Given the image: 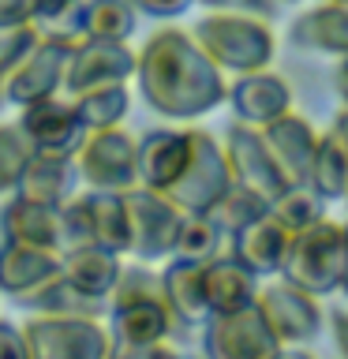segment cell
Returning a JSON list of instances; mask_svg holds the SVG:
<instances>
[{
  "label": "cell",
  "instance_id": "6da1fadb",
  "mask_svg": "<svg viewBox=\"0 0 348 359\" xmlns=\"http://www.w3.org/2000/svg\"><path fill=\"white\" fill-rule=\"evenodd\" d=\"M135 86L165 120H199L225 105V72L184 27H157L135 53Z\"/></svg>",
  "mask_w": 348,
  "mask_h": 359
},
{
  "label": "cell",
  "instance_id": "7a4b0ae2",
  "mask_svg": "<svg viewBox=\"0 0 348 359\" xmlns=\"http://www.w3.org/2000/svg\"><path fill=\"white\" fill-rule=\"evenodd\" d=\"M191 38L199 41V49L221 72H232V75H247V72H258V67H269L274 49H277L269 19L243 15V11H206L191 27Z\"/></svg>",
  "mask_w": 348,
  "mask_h": 359
},
{
  "label": "cell",
  "instance_id": "3957f363",
  "mask_svg": "<svg viewBox=\"0 0 348 359\" xmlns=\"http://www.w3.org/2000/svg\"><path fill=\"white\" fill-rule=\"evenodd\" d=\"M105 303H109L112 341L154 344V341H168V333L176 330V318L161 296V280L142 266L120 269V277Z\"/></svg>",
  "mask_w": 348,
  "mask_h": 359
},
{
  "label": "cell",
  "instance_id": "277c9868",
  "mask_svg": "<svg viewBox=\"0 0 348 359\" xmlns=\"http://www.w3.org/2000/svg\"><path fill=\"white\" fill-rule=\"evenodd\" d=\"M341 266H344V224L322 217L307 229L292 232L285 262H281V277L311 292V296H330L341 285Z\"/></svg>",
  "mask_w": 348,
  "mask_h": 359
},
{
  "label": "cell",
  "instance_id": "5b68a950",
  "mask_svg": "<svg viewBox=\"0 0 348 359\" xmlns=\"http://www.w3.org/2000/svg\"><path fill=\"white\" fill-rule=\"evenodd\" d=\"M30 359H109L112 333L101 318L83 314H34L22 322Z\"/></svg>",
  "mask_w": 348,
  "mask_h": 359
},
{
  "label": "cell",
  "instance_id": "8992f818",
  "mask_svg": "<svg viewBox=\"0 0 348 359\" xmlns=\"http://www.w3.org/2000/svg\"><path fill=\"white\" fill-rule=\"evenodd\" d=\"M123 210H128V255L139 262H157L173 255L176 229L184 210L161 191L135 184L123 191Z\"/></svg>",
  "mask_w": 348,
  "mask_h": 359
},
{
  "label": "cell",
  "instance_id": "52a82bcc",
  "mask_svg": "<svg viewBox=\"0 0 348 359\" xmlns=\"http://www.w3.org/2000/svg\"><path fill=\"white\" fill-rule=\"evenodd\" d=\"M79 184L94 191H128L139 184L135 172V135L116 128H94L72 154Z\"/></svg>",
  "mask_w": 348,
  "mask_h": 359
},
{
  "label": "cell",
  "instance_id": "ba28073f",
  "mask_svg": "<svg viewBox=\"0 0 348 359\" xmlns=\"http://www.w3.org/2000/svg\"><path fill=\"white\" fill-rule=\"evenodd\" d=\"M277 348L285 344L269 333L255 303L202 318V359H269Z\"/></svg>",
  "mask_w": 348,
  "mask_h": 359
},
{
  "label": "cell",
  "instance_id": "9c48e42d",
  "mask_svg": "<svg viewBox=\"0 0 348 359\" xmlns=\"http://www.w3.org/2000/svg\"><path fill=\"white\" fill-rule=\"evenodd\" d=\"M255 307L262 314V322L269 325V333L288 348H300V344H307L322 333L319 296L303 292L300 285H292L285 277L274 280V285H258Z\"/></svg>",
  "mask_w": 348,
  "mask_h": 359
},
{
  "label": "cell",
  "instance_id": "30bf717a",
  "mask_svg": "<svg viewBox=\"0 0 348 359\" xmlns=\"http://www.w3.org/2000/svg\"><path fill=\"white\" fill-rule=\"evenodd\" d=\"M187 139H191L187 165H184L180 180L165 191V195L173 198L180 210H210V202H213L225 187L232 184L229 161H225L221 142L213 139L210 131H202V128H187Z\"/></svg>",
  "mask_w": 348,
  "mask_h": 359
},
{
  "label": "cell",
  "instance_id": "8fae6325",
  "mask_svg": "<svg viewBox=\"0 0 348 359\" xmlns=\"http://www.w3.org/2000/svg\"><path fill=\"white\" fill-rule=\"evenodd\" d=\"M15 128H19V135L27 139V146L34 154L72 157L79 150V142L86 139V123L79 120L72 97H60V94L22 105Z\"/></svg>",
  "mask_w": 348,
  "mask_h": 359
},
{
  "label": "cell",
  "instance_id": "7c38bea8",
  "mask_svg": "<svg viewBox=\"0 0 348 359\" xmlns=\"http://www.w3.org/2000/svg\"><path fill=\"white\" fill-rule=\"evenodd\" d=\"M67 53H72L67 41L38 38L27 53L19 56V64L8 72V79H4V105L22 109V105H30V101L60 94Z\"/></svg>",
  "mask_w": 348,
  "mask_h": 359
},
{
  "label": "cell",
  "instance_id": "4fadbf2b",
  "mask_svg": "<svg viewBox=\"0 0 348 359\" xmlns=\"http://www.w3.org/2000/svg\"><path fill=\"white\" fill-rule=\"evenodd\" d=\"M135 75V49L128 41H101V38H83L72 45L64 67V94L75 97L83 90L109 86V83H131Z\"/></svg>",
  "mask_w": 348,
  "mask_h": 359
},
{
  "label": "cell",
  "instance_id": "5bb4252c",
  "mask_svg": "<svg viewBox=\"0 0 348 359\" xmlns=\"http://www.w3.org/2000/svg\"><path fill=\"white\" fill-rule=\"evenodd\" d=\"M221 150H225V161H229V172H232L236 184L258 191L266 202L285 187V180H281L274 157H269L266 142H262V135H258V128H251V123L232 120L229 131H225Z\"/></svg>",
  "mask_w": 348,
  "mask_h": 359
},
{
  "label": "cell",
  "instance_id": "9a60e30c",
  "mask_svg": "<svg viewBox=\"0 0 348 359\" xmlns=\"http://www.w3.org/2000/svg\"><path fill=\"white\" fill-rule=\"evenodd\" d=\"M225 101H229L232 116L240 123H251V128H262L274 116L292 109V86L285 75L269 72V67H258V72L236 75L229 90H225Z\"/></svg>",
  "mask_w": 348,
  "mask_h": 359
},
{
  "label": "cell",
  "instance_id": "2e32d148",
  "mask_svg": "<svg viewBox=\"0 0 348 359\" xmlns=\"http://www.w3.org/2000/svg\"><path fill=\"white\" fill-rule=\"evenodd\" d=\"M262 135L269 157H274L277 172L285 184H307V168H311V154H314V142H319V131L311 128L307 116L300 112H281L269 123L258 128Z\"/></svg>",
  "mask_w": 348,
  "mask_h": 359
},
{
  "label": "cell",
  "instance_id": "e0dca14e",
  "mask_svg": "<svg viewBox=\"0 0 348 359\" xmlns=\"http://www.w3.org/2000/svg\"><path fill=\"white\" fill-rule=\"evenodd\" d=\"M191 154L187 128H154L142 139H135V172L139 184L150 191H165L180 180Z\"/></svg>",
  "mask_w": 348,
  "mask_h": 359
},
{
  "label": "cell",
  "instance_id": "ac0fdd59",
  "mask_svg": "<svg viewBox=\"0 0 348 359\" xmlns=\"http://www.w3.org/2000/svg\"><path fill=\"white\" fill-rule=\"evenodd\" d=\"M288 240H292V232L281 221L269 217V210H266L262 217H255L251 224H243L240 232L229 236V243H232L229 255L240 258L255 277H274V273H281Z\"/></svg>",
  "mask_w": 348,
  "mask_h": 359
},
{
  "label": "cell",
  "instance_id": "d6986e66",
  "mask_svg": "<svg viewBox=\"0 0 348 359\" xmlns=\"http://www.w3.org/2000/svg\"><path fill=\"white\" fill-rule=\"evenodd\" d=\"M202 288H206L210 314H229V311H240V307H251L255 303L258 277L240 262V258L221 251V255H213L202 262Z\"/></svg>",
  "mask_w": 348,
  "mask_h": 359
},
{
  "label": "cell",
  "instance_id": "ffe728a7",
  "mask_svg": "<svg viewBox=\"0 0 348 359\" xmlns=\"http://www.w3.org/2000/svg\"><path fill=\"white\" fill-rule=\"evenodd\" d=\"M161 280V296L173 311L176 325H202V318L210 314L206 307V288H202V262L199 258H180L168 255L165 269L157 273Z\"/></svg>",
  "mask_w": 348,
  "mask_h": 359
},
{
  "label": "cell",
  "instance_id": "44dd1931",
  "mask_svg": "<svg viewBox=\"0 0 348 359\" xmlns=\"http://www.w3.org/2000/svg\"><path fill=\"white\" fill-rule=\"evenodd\" d=\"M288 41L307 53H348V4L341 0H326L307 11H300L288 27Z\"/></svg>",
  "mask_w": 348,
  "mask_h": 359
},
{
  "label": "cell",
  "instance_id": "7402d4cb",
  "mask_svg": "<svg viewBox=\"0 0 348 359\" xmlns=\"http://www.w3.org/2000/svg\"><path fill=\"white\" fill-rule=\"evenodd\" d=\"M79 187V172L72 157L60 154H34L22 165V176L11 195H22L30 202H41V206H60L64 198H72Z\"/></svg>",
  "mask_w": 348,
  "mask_h": 359
},
{
  "label": "cell",
  "instance_id": "603a6c76",
  "mask_svg": "<svg viewBox=\"0 0 348 359\" xmlns=\"http://www.w3.org/2000/svg\"><path fill=\"white\" fill-rule=\"evenodd\" d=\"M56 269H60V251L34 247V243H15V240L0 243V292L8 299H19L22 292L38 288Z\"/></svg>",
  "mask_w": 348,
  "mask_h": 359
},
{
  "label": "cell",
  "instance_id": "cb8c5ba5",
  "mask_svg": "<svg viewBox=\"0 0 348 359\" xmlns=\"http://www.w3.org/2000/svg\"><path fill=\"white\" fill-rule=\"evenodd\" d=\"M123 255H112L98 243H83V247H72V251H60V277L72 280L79 292L86 296H98V299H109L112 285L120 277V262Z\"/></svg>",
  "mask_w": 348,
  "mask_h": 359
},
{
  "label": "cell",
  "instance_id": "d4e9b609",
  "mask_svg": "<svg viewBox=\"0 0 348 359\" xmlns=\"http://www.w3.org/2000/svg\"><path fill=\"white\" fill-rule=\"evenodd\" d=\"M0 232H4V240L60 251V236H56V206H41V202H30L22 195H11L4 206H0Z\"/></svg>",
  "mask_w": 348,
  "mask_h": 359
},
{
  "label": "cell",
  "instance_id": "484cf974",
  "mask_svg": "<svg viewBox=\"0 0 348 359\" xmlns=\"http://www.w3.org/2000/svg\"><path fill=\"white\" fill-rule=\"evenodd\" d=\"M15 303L34 311V314H83V318H101V311H105V299L79 292L72 280L60 277V269L53 277H45L38 288L22 292Z\"/></svg>",
  "mask_w": 348,
  "mask_h": 359
},
{
  "label": "cell",
  "instance_id": "4316f807",
  "mask_svg": "<svg viewBox=\"0 0 348 359\" xmlns=\"http://www.w3.org/2000/svg\"><path fill=\"white\" fill-rule=\"evenodd\" d=\"M86 217H90V243L105 247L112 255H128V210L123 191H94L86 187Z\"/></svg>",
  "mask_w": 348,
  "mask_h": 359
},
{
  "label": "cell",
  "instance_id": "83f0119b",
  "mask_svg": "<svg viewBox=\"0 0 348 359\" xmlns=\"http://www.w3.org/2000/svg\"><path fill=\"white\" fill-rule=\"evenodd\" d=\"M307 184L319 191L326 202H344V195H348V161H344V150H341V142H337L333 131H322L319 142H314Z\"/></svg>",
  "mask_w": 348,
  "mask_h": 359
},
{
  "label": "cell",
  "instance_id": "f1b7e54d",
  "mask_svg": "<svg viewBox=\"0 0 348 359\" xmlns=\"http://www.w3.org/2000/svg\"><path fill=\"white\" fill-rule=\"evenodd\" d=\"M83 11L86 0H30V27L38 38L53 41H83Z\"/></svg>",
  "mask_w": 348,
  "mask_h": 359
},
{
  "label": "cell",
  "instance_id": "f546056e",
  "mask_svg": "<svg viewBox=\"0 0 348 359\" xmlns=\"http://www.w3.org/2000/svg\"><path fill=\"white\" fill-rule=\"evenodd\" d=\"M72 105L79 112V120L86 123V131H94V128H116V123H123V116H128V109H131V90H128V83L94 86V90L75 94Z\"/></svg>",
  "mask_w": 348,
  "mask_h": 359
},
{
  "label": "cell",
  "instance_id": "4dcf8cb0",
  "mask_svg": "<svg viewBox=\"0 0 348 359\" xmlns=\"http://www.w3.org/2000/svg\"><path fill=\"white\" fill-rule=\"evenodd\" d=\"M135 30H139V11H135L128 0H86L83 38L131 41Z\"/></svg>",
  "mask_w": 348,
  "mask_h": 359
},
{
  "label": "cell",
  "instance_id": "1f68e13d",
  "mask_svg": "<svg viewBox=\"0 0 348 359\" xmlns=\"http://www.w3.org/2000/svg\"><path fill=\"white\" fill-rule=\"evenodd\" d=\"M269 210V202L258 195V191H251V187H243V184H232L221 191L218 198L210 202V217H213V224L225 232V240H229L232 232H240L243 224H251L255 217H262V213Z\"/></svg>",
  "mask_w": 348,
  "mask_h": 359
},
{
  "label": "cell",
  "instance_id": "d6a6232c",
  "mask_svg": "<svg viewBox=\"0 0 348 359\" xmlns=\"http://www.w3.org/2000/svg\"><path fill=\"white\" fill-rule=\"evenodd\" d=\"M269 217L281 221L288 232H300L326 217V198L311 184H285L269 198Z\"/></svg>",
  "mask_w": 348,
  "mask_h": 359
},
{
  "label": "cell",
  "instance_id": "836d02e7",
  "mask_svg": "<svg viewBox=\"0 0 348 359\" xmlns=\"http://www.w3.org/2000/svg\"><path fill=\"white\" fill-rule=\"evenodd\" d=\"M225 251V232L213 224V217L206 210H184V217H180V229H176V243H173V255L180 258H199V262H206V258L221 255Z\"/></svg>",
  "mask_w": 348,
  "mask_h": 359
},
{
  "label": "cell",
  "instance_id": "e575fe53",
  "mask_svg": "<svg viewBox=\"0 0 348 359\" xmlns=\"http://www.w3.org/2000/svg\"><path fill=\"white\" fill-rule=\"evenodd\" d=\"M27 157H30V146L19 135V128L15 123H0V195L15 191Z\"/></svg>",
  "mask_w": 348,
  "mask_h": 359
},
{
  "label": "cell",
  "instance_id": "d590c367",
  "mask_svg": "<svg viewBox=\"0 0 348 359\" xmlns=\"http://www.w3.org/2000/svg\"><path fill=\"white\" fill-rule=\"evenodd\" d=\"M56 236H60V251L90 243V217H86L83 195H72L56 206Z\"/></svg>",
  "mask_w": 348,
  "mask_h": 359
},
{
  "label": "cell",
  "instance_id": "8d00e7d4",
  "mask_svg": "<svg viewBox=\"0 0 348 359\" xmlns=\"http://www.w3.org/2000/svg\"><path fill=\"white\" fill-rule=\"evenodd\" d=\"M38 41V30L30 22H19V27H0V109H4V79L8 72L19 64V56Z\"/></svg>",
  "mask_w": 348,
  "mask_h": 359
},
{
  "label": "cell",
  "instance_id": "74e56055",
  "mask_svg": "<svg viewBox=\"0 0 348 359\" xmlns=\"http://www.w3.org/2000/svg\"><path fill=\"white\" fill-rule=\"evenodd\" d=\"M206 11H243V15H262L274 19L277 15V0H195Z\"/></svg>",
  "mask_w": 348,
  "mask_h": 359
},
{
  "label": "cell",
  "instance_id": "f35d334b",
  "mask_svg": "<svg viewBox=\"0 0 348 359\" xmlns=\"http://www.w3.org/2000/svg\"><path fill=\"white\" fill-rule=\"evenodd\" d=\"M176 352L165 341L154 344H128V341H112L109 344V359H173Z\"/></svg>",
  "mask_w": 348,
  "mask_h": 359
},
{
  "label": "cell",
  "instance_id": "ab89813d",
  "mask_svg": "<svg viewBox=\"0 0 348 359\" xmlns=\"http://www.w3.org/2000/svg\"><path fill=\"white\" fill-rule=\"evenodd\" d=\"M128 4L139 11V15H150V19H176V15H184V11L195 4V0H128Z\"/></svg>",
  "mask_w": 348,
  "mask_h": 359
},
{
  "label": "cell",
  "instance_id": "60d3db41",
  "mask_svg": "<svg viewBox=\"0 0 348 359\" xmlns=\"http://www.w3.org/2000/svg\"><path fill=\"white\" fill-rule=\"evenodd\" d=\"M0 359H30L27 337H22V325L4 322V318H0Z\"/></svg>",
  "mask_w": 348,
  "mask_h": 359
},
{
  "label": "cell",
  "instance_id": "b9f144b4",
  "mask_svg": "<svg viewBox=\"0 0 348 359\" xmlns=\"http://www.w3.org/2000/svg\"><path fill=\"white\" fill-rule=\"evenodd\" d=\"M30 22V0H0V27Z\"/></svg>",
  "mask_w": 348,
  "mask_h": 359
},
{
  "label": "cell",
  "instance_id": "7bdbcfd3",
  "mask_svg": "<svg viewBox=\"0 0 348 359\" xmlns=\"http://www.w3.org/2000/svg\"><path fill=\"white\" fill-rule=\"evenodd\" d=\"M330 330H333V344L341 359H348V311H333L330 314Z\"/></svg>",
  "mask_w": 348,
  "mask_h": 359
},
{
  "label": "cell",
  "instance_id": "ee69618b",
  "mask_svg": "<svg viewBox=\"0 0 348 359\" xmlns=\"http://www.w3.org/2000/svg\"><path fill=\"white\" fill-rule=\"evenodd\" d=\"M330 131L337 135V142H341V150H344V161H348V109H337ZM344 206H348V195H344Z\"/></svg>",
  "mask_w": 348,
  "mask_h": 359
},
{
  "label": "cell",
  "instance_id": "f6af8a7d",
  "mask_svg": "<svg viewBox=\"0 0 348 359\" xmlns=\"http://www.w3.org/2000/svg\"><path fill=\"white\" fill-rule=\"evenodd\" d=\"M333 90L341 97V109H348V75L344 72H333Z\"/></svg>",
  "mask_w": 348,
  "mask_h": 359
},
{
  "label": "cell",
  "instance_id": "bcb514c9",
  "mask_svg": "<svg viewBox=\"0 0 348 359\" xmlns=\"http://www.w3.org/2000/svg\"><path fill=\"white\" fill-rule=\"evenodd\" d=\"M269 359H314V355H311V352H300V348H288V344H285V348H277V352L269 355Z\"/></svg>",
  "mask_w": 348,
  "mask_h": 359
},
{
  "label": "cell",
  "instance_id": "7dc6e473",
  "mask_svg": "<svg viewBox=\"0 0 348 359\" xmlns=\"http://www.w3.org/2000/svg\"><path fill=\"white\" fill-rule=\"evenodd\" d=\"M337 292L348 296V221H344V266H341V285H337Z\"/></svg>",
  "mask_w": 348,
  "mask_h": 359
},
{
  "label": "cell",
  "instance_id": "c3c4849f",
  "mask_svg": "<svg viewBox=\"0 0 348 359\" xmlns=\"http://www.w3.org/2000/svg\"><path fill=\"white\" fill-rule=\"evenodd\" d=\"M333 72H344V75H348V53L337 56V67H333Z\"/></svg>",
  "mask_w": 348,
  "mask_h": 359
},
{
  "label": "cell",
  "instance_id": "681fc988",
  "mask_svg": "<svg viewBox=\"0 0 348 359\" xmlns=\"http://www.w3.org/2000/svg\"><path fill=\"white\" fill-rule=\"evenodd\" d=\"M173 359H199V355H180V352H176V355H173Z\"/></svg>",
  "mask_w": 348,
  "mask_h": 359
},
{
  "label": "cell",
  "instance_id": "f907efd6",
  "mask_svg": "<svg viewBox=\"0 0 348 359\" xmlns=\"http://www.w3.org/2000/svg\"><path fill=\"white\" fill-rule=\"evenodd\" d=\"M277 4H300V0H277Z\"/></svg>",
  "mask_w": 348,
  "mask_h": 359
},
{
  "label": "cell",
  "instance_id": "816d5d0a",
  "mask_svg": "<svg viewBox=\"0 0 348 359\" xmlns=\"http://www.w3.org/2000/svg\"><path fill=\"white\" fill-rule=\"evenodd\" d=\"M341 4H348V0H341Z\"/></svg>",
  "mask_w": 348,
  "mask_h": 359
}]
</instances>
